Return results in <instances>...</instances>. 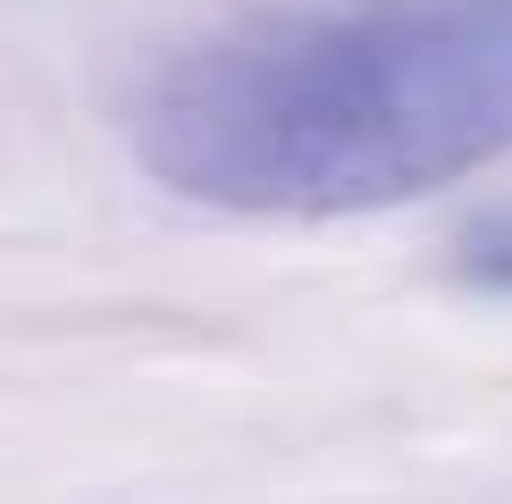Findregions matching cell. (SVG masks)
<instances>
[{"label": "cell", "mask_w": 512, "mask_h": 504, "mask_svg": "<svg viewBox=\"0 0 512 504\" xmlns=\"http://www.w3.org/2000/svg\"><path fill=\"white\" fill-rule=\"evenodd\" d=\"M462 278L487 294H512V210H487L479 227H462Z\"/></svg>", "instance_id": "2"}, {"label": "cell", "mask_w": 512, "mask_h": 504, "mask_svg": "<svg viewBox=\"0 0 512 504\" xmlns=\"http://www.w3.org/2000/svg\"><path fill=\"white\" fill-rule=\"evenodd\" d=\"M185 202L345 219L512 152V0H277L185 42L135 101Z\"/></svg>", "instance_id": "1"}]
</instances>
